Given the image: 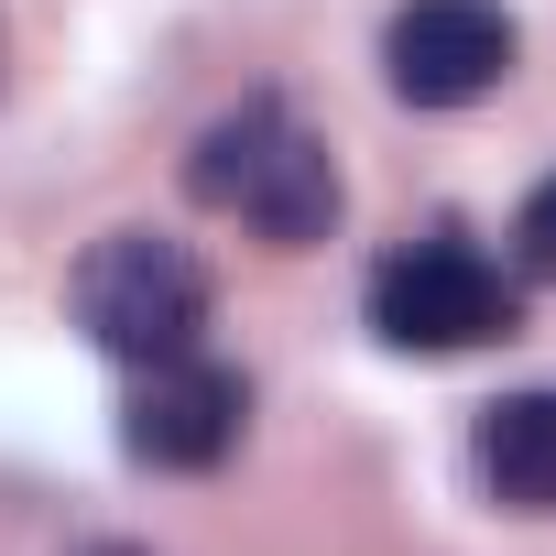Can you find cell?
<instances>
[{
    "label": "cell",
    "instance_id": "1",
    "mask_svg": "<svg viewBox=\"0 0 556 556\" xmlns=\"http://www.w3.org/2000/svg\"><path fill=\"white\" fill-rule=\"evenodd\" d=\"M186 197L218 207V218H240V229H262L273 251H317V240L339 229V153H328L285 99H240L229 121L197 131Z\"/></svg>",
    "mask_w": 556,
    "mask_h": 556
},
{
    "label": "cell",
    "instance_id": "2",
    "mask_svg": "<svg viewBox=\"0 0 556 556\" xmlns=\"http://www.w3.org/2000/svg\"><path fill=\"white\" fill-rule=\"evenodd\" d=\"M66 306H77V328L110 350V361H186L197 339H207V306H218V285H207V262L186 251V240H164V229H110L77 273H66Z\"/></svg>",
    "mask_w": 556,
    "mask_h": 556
},
{
    "label": "cell",
    "instance_id": "3",
    "mask_svg": "<svg viewBox=\"0 0 556 556\" xmlns=\"http://www.w3.org/2000/svg\"><path fill=\"white\" fill-rule=\"evenodd\" d=\"M371 328L382 350H415V361H447V350H491L523 328V295H513V273L458 240V229H426L404 251L371 262Z\"/></svg>",
    "mask_w": 556,
    "mask_h": 556
},
{
    "label": "cell",
    "instance_id": "4",
    "mask_svg": "<svg viewBox=\"0 0 556 556\" xmlns=\"http://www.w3.org/2000/svg\"><path fill=\"white\" fill-rule=\"evenodd\" d=\"M513 55H523V34H513V12H491V0H415V12H393V34H382L393 99H415V110L491 99L513 77Z\"/></svg>",
    "mask_w": 556,
    "mask_h": 556
},
{
    "label": "cell",
    "instance_id": "5",
    "mask_svg": "<svg viewBox=\"0 0 556 556\" xmlns=\"http://www.w3.org/2000/svg\"><path fill=\"white\" fill-rule=\"evenodd\" d=\"M240 426H251V393H240V371H218V361H142V382H131V404H121V447L142 458V469H218L229 447H240Z\"/></svg>",
    "mask_w": 556,
    "mask_h": 556
},
{
    "label": "cell",
    "instance_id": "6",
    "mask_svg": "<svg viewBox=\"0 0 556 556\" xmlns=\"http://www.w3.org/2000/svg\"><path fill=\"white\" fill-rule=\"evenodd\" d=\"M480 480L513 513H556V393H502L480 415Z\"/></svg>",
    "mask_w": 556,
    "mask_h": 556
},
{
    "label": "cell",
    "instance_id": "7",
    "mask_svg": "<svg viewBox=\"0 0 556 556\" xmlns=\"http://www.w3.org/2000/svg\"><path fill=\"white\" fill-rule=\"evenodd\" d=\"M513 262L534 273V285H556V175L523 197V218H513Z\"/></svg>",
    "mask_w": 556,
    "mask_h": 556
},
{
    "label": "cell",
    "instance_id": "8",
    "mask_svg": "<svg viewBox=\"0 0 556 556\" xmlns=\"http://www.w3.org/2000/svg\"><path fill=\"white\" fill-rule=\"evenodd\" d=\"M88 556H142V545H88Z\"/></svg>",
    "mask_w": 556,
    "mask_h": 556
},
{
    "label": "cell",
    "instance_id": "9",
    "mask_svg": "<svg viewBox=\"0 0 556 556\" xmlns=\"http://www.w3.org/2000/svg\"><path fill=\"white\" fill-rule=\"evenodd\" d=\"M0 66H12V34H0Z\"/></svg>",
    "mask_w": 556,
    "mask_h": 556
}]
</instances>
